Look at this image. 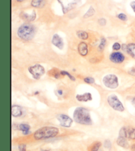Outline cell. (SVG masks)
<instances>
[{"instance_id":"cell-2","label":"cell","mask_w":135,"mask_h":151,"mask_svg":"<svg viewBox=\"0 0 135 151\" xmlns=\"http://www.w3.org/2000/svg\"><path fill=\"white\" fill-rule=\"evenodd\" d=\"M59 133L58 128L55 127H44L39 129L34 134V138L36 140L46 139L53 138L57 136Z\"/></svg>"},{"instance_id":"cell-37","label":"cell","mask_w":135,"mask_h":151,"mask_svg":"<svg viewBox=\"0 0 135 151\" xmlns=\"http://www.w3.org/2000/svg\"><path fill=\"white\" fill-rule=\"evenodd\" d=\"M45 151H47V150H45Z\"/></svg>"},{"instance_id":"cell-3","label":"cell","mask_w":135,"mask_h":151,"mask_svg":"<svg viewBox=\"0 0 135 151\" xmlns=\"http://www.w3.org/2000/svg\"><path fill=\"white\" fill-rule=\"evenodd\" d=\"M17 35L22 40L29 41L34 38L35 35V28L33 25L26 23L21 25L18 30Z\"/></svg>"},{"instance_id":"cell-29","label":"cell","mask_w":135,"mask_h":151,"mask_svg":"<svg viewBox=\"0 0 135 151\" xmlns=\"http://www.w3.org/2000/svg\"><path fill=\"white\" fill-rule=\"evenodd\" d=\"M19 151H26L27 150V146L24 144H21L19 146Z\"/></svg>"},{"instance_id":"cell-28","label":"cell","mask_w":135,"mask_h":151,"mask_svg":"<svg viewBox=\"0 0 135 151\" xmlns=\"http://www.w3.org/2000/svg\"><path fill=\"white\" fill-rule=\"evenodd\" d=\"M121 48V46L120 45L119 43L115 42L113 44V50H115V51H118V50H119Z\"/></svg>"},{"instance_id":"cell-18","label":"cell","mask_w":135,"mask_h":151,"mask_svg":"<svg viewBox=\"0 0 135 151\" xmlns=\"http://www.w3.org/2000/svg\"><path fill=\"white\" fill-rule=\"evenodd\" d=\"M126 138L135 140V129L126 127Z\"/></svg>"},{"instance_id":"cell-12","label":"cell","mask_w":135,"mask_h":151,"mask_svg":"<svg viewBox=\"0 0 135 151\" xmlns=\"http://www.w3.org/2000/svg\"><path fill=\"white\" fill-rule=\"evenodd\" d=\"M76 99L79 102H88L92 100L91 93H86L83 94H78L76 96Z\"/></svg>"},{"instance_id":"cell-11","label":"cell","mask_w":135,"mask_h":151,"mask_svg":"<svg viewBox=\"0 0 135 151\" xmlns=\"http://www.w3.org/2000/svg\"><path fill=\"white\" fill-rule=\"evenodd\" d=\"M13 128L17 130L22 131L24 135H27V134L30 133V125L28 124H16L13 125Z\"/></svg>"},{"instance_id":"cell-10","label":"cell","mask_w":135,"mask_h":151,"mask_svg":"<svg viewBox=\"0 0 135 151\" xmlns=\"http://www.w3.org/2000/svg\"><path fill=\"white\" fill-rule=\"evenodd\" d=\"M52 42L53 45H54L55 46H56L57 47H58L59 49L62 50L63 48L64 43H63V39L61 38L58 35L55 34V35H53V38H52Z\"/></svg>"},{"instance_id":"cell-19","label":"cell","mask_w":135,"mask_h":151,"mask_svg":"<svg viewBox=\"0 0 135 151\" xmlns=\"http://www.w3.org/2000/svg\"><path fill=\"white\" fill-rule=\"evenodd\" d=\"M36 13L34 12V13L31 15H28V14H23L22 17L23 18L24 20H27L28 21H34L36 19Z\"/></svg>"},{"instance_id":"cell-22","label":"cell","mask_w":135,"mask_h":151,"mask_svg":"<svg viewBox=\"0 0 135 151\" xmlns=\"http://www.w3.org/2000/svg\"><path fill=\"white\" fill-rule=\"evenodd\" d=\"M102 145V143L100 142H96L91 147L90 151H98Z\"/></svg>"},{"instance_id":"cell-14","label":"cell","mask_w":135,"mask_h":151,"mask_svg":"<svg viewBox=\"0 0 135 151\" xmlns=\"http://www.w3.org/2000/svg\"><path fill=\"white\" fill-rule=\"evenodd\" d=\"M22 114V108L21 106L13 105L11 107V114L13 117H20Z\"/></svg>"},{"instance_id":"cell-9","label":"cell","mask_w":135,"mask_h":151,"mask_svg":"<svg viewBox=\"0 0 135 151\" xmlns=\"http://www.w3.org/2000/svg\"><path fill=\"white\" fill-rule=\"evenodd\" d=\"M125 58V55L119 52L112 53L109 55V60L114 63H121L124 61Z\"/></svg>"},{"instance_id":"cell-31","label":"cell","mask_w":135,"mask_h":151,"mask_svg":"<svg viewBox=\"0 0 135 151\" xmlns=\"http://www.w3.org/2000/svg\"><path fill=\"white\" fill-rule=\"evenodd\" d=\"M98 23H99L100 25H101V26H105L106 24V20L103 18L100 19L99 20H98Z\"/></svg>"},{"instance_id":"cell-17","label":"cell","mask_w":135,"mask_h":151,"mask_svg":"<svg viewBox=\"0 0 135 151\" xmlns=\"http://www.w3.org/2000/svg\"><path fill=\"white\" fill-rule=\"evenodd\" d=\"M126 52H127L132 58L135 59V44L132 43L128 44Z\"/></svg>"},{"instance_id":"cell-20","label":"cell","mask_w":135,"mask_h":151,"mask_svg":"<svg viewBox=\"0 0 135 151\" xmlns=\"http://www.w3.org/2000/svg\"><path fill=\"white\" fill-rule=\"evenodd\" d=\"M77 35L78 37L80 39H82V40H86V39H88V33L85 31H83V30H79V31H77Z\"/></svg>"},{"instance_id":"cell-30","label":"cell","mask_w":135,"mask_h":151,"mask_svg":"<svg viewBox=\"0 0 135 151\" xmlns=\"http://www.w3.org/2000/svg\"><path fill=\"white\" fill-rule=\"evenodd\" d=\"M129 74H130L131 75H133V76L135 77V67H133L129 69L128 71Z\"/></svg>"},{"instance_id":"cell-6","label":"cell","mask_w":135,"mask_h":151,"mask_svg":"<svg viewBox=\"0 0 135 151\" xmlns=\"http://www.w3.org/2000/svg\"><path fill=\"white\" fill-rule=\"evenodd\" d=\"M62 7L63 12L65 14L77 6L80 0H57Z\"/></svg>"},{"instance_id":"cell-23","label":"cell","mask_w":135,"mask_h":151,"mask_svg":"<svg viewBox=\"0 0 135 151\" xmlns=\"http://www.w3.org/2000/svg\"><path fill=\"white\" fill-rule=\"evenodd\" d=\"M106 40L104 38H102L101 39V42H100V44L99 46V50L100 51H102L103 50L104 47H105L106 46Z\"/></svg>"},{"instance_id":"cell-36","label":"cell","mask_w":135,"mask_h":151,"mask_svg":"<svg viewBox=\"0 0 135 151\" xmlns=\"http://www.w3.org/2000/svg\"><path fill=\"white\" fill-rule=\"evenodd\" d=\"M24 0H17V1L18 2H22V1H23Z\"/></svg>"},{"instance_id":"cell-15","label":"cell","mask_w":135,"mask_h":151,"mask_svg":"<svg viewBox=\"0 0 135 151\" xmlns=\"http://www.w3.org/2000/svg\"><path fill=\"white\" fill-rule=\"evenodd\" d=\"M117 143L119 146L125 149H127L129 147V143L126 140V138L122 137H119L117 140Z\"/></svg>"},{"instance_id":"cell-21","label":"cell","mask_w":135,"mask_h":151,"mask_svg":"<svg viewBox=\"0 0 135 151\" xmlns=\"http://www.w3.org/2000/svg\"><path fill=\"white\" fill-rule=\"evenodd\" d=\"M94 14H95V10H94L93 7H91L89 8V9L88 11H87V12L86 13L85 15H84L83 17L85 18V19L88 18V17H90L93 16Z\"/></svg>"},{"instance_id":"cell-16","label":"cell","mask_w":135,"mask_h":151,"mask_svg":"<svg viewBox=\"0 0 135 151\" xmlns=\"http://www.w3.org/2000/svg\"><path fill=\"white\" fill-rule=\"evenodd\" d=\"M46 4V0H32L31 5L34 7L42 8Z\"/></svg>"},{"instance_id":"cell-35","label":"cell","mask_w":135,"mask_h":151,"mask_svg":"<svg viewBox=\"0 0 135 151\" xmlns=\"http://www.w3.org/2000/svg\"><path fill=\"white\" fill-rule=\"evenodd\" d=\"M58 93H59V94H62V91H58Z\"/></svg>"},{"instance_id":"cell-27","label":"cell","mask_w":135,"mask_h":151,"mask_svg":"<svg viewBox=\"0 0 135 151\" xmlns=\"http://www.w3.org/2000/svg\"><path fill=\"white\" fill-rule=\"evenodd\" d=\"M104 147L108 149H111V141H109V140H106L105 142H104Z\"/></svg>"},{"instance_id":"cell-25","label":"cell","mask_w":135,"mask_h":151,"mask_svg":"<svg viewBox=\"0 0 135 151\" xmlns=\"http://www.w3.org/2000/svg\"><path fill=\"white\" fill-rule=\"evenodd\" d=\"M61 75H67V76H68L69 77V79H71V80H72V81H75V78L73 77V76H72V75L70 74V73H69L68 72H67V71H61Z\"/></svg>"},{"instance_id":"cell-32","label":"cell","mask_w":135,"mask_h":151,"mask_svg":"<svg viewBox=\"0 0 135 151\" xmlns=\"http://www.w3.org/2000/svg\"><path fill=\"white\" fill-rule=\"evenodd\" d=\"M130 5H131V7L132 8V9H133V12L135 13V1L131 2Z\"/></svg>"},{"instance_id":"cell-1","label":"cell","mask_w":135,"mask_h":151,"mask_svg":"<svg viewBox=\"0 0 135 151\" xmlns=\"http://www.w3.org/2000/svg\"><path fill=\"white\" fill-rule=\"evenodd\" d=\"M75 122L77 124L90 125L92 124V121L89 111L84 108H77L73 113Z\"/></svg>"},{"instance_id":"cell-4","label":"cell","mask_w":135,"mask_h":151,"mask_svg":"<svg viewBox=\"0 0 135 151\" xmlns=\"http://www.w3.org/2000/svg\"><path fill=\"white\" fill-rule=\"evenodd\" d=\"M103 85L106 87L111 89H115L119 86V81L118 78L115 75H108L103 77Z\"/></svg>"},{"instance_id":"cell-5","label":"cell","mask_w":135,"mask_h":151,"mask_svg":"<svg viewBox=\"0 0 135 151\" xmlns=\"http://www.w3.org/2000/svg\"><path fill=\"white\" fill-rule=\"evenodd\" d=\"M108 102L109 105L113 109V110L119 111H123L125 110V108L123 106L122 102L120 101L117 96L114 94H111L108 98Z\"/></svg>"},{"instance_id":"cell-24","label":"cell","mask_w":135,"mask_h":151,"mask_svg":"<svg viewBox=\"0 0 135 151\" xmlns=\"http://www.w3.org/2000/svg\"><path fill=\"white\" fill-rule=\"evenodd\" d=\"M84 82L88 83V84H93L95 83V80L94 78H92V77H86L85 79H84Z\"/></svg>"},{"instance_id":"cell-34","label":"cell","mask_w":135,"mask_h":151,"mask_svg":"<svg viewBox=\"0 0 135 151\" xmlns=\"http://www.w3.org/2000/svg\"><path fill=\"white\" fill-rule=\"evenodd\" d=\"M131 149L132 151H135V144H133L131 147Z\"/></svg>"},{"instance_id":"cell-8","label":"cell","mask_w":135,"mask_h":151,"mask_svg":"<svg viewBox=\"0 0 135 151\" xmlns=\"http://www.w3.org/2000/svg\"><path fill=\"white\" fill-rule=\"evenodd\" d=\"M57 119L60 122V124L61 126L65 127H70L73 124V119L68 116L65 114H60L57 117Z\"/></svg>"},{"instance_id":"cell-7","label":"cell","mask_w":135,"mask_h":151,"mask_svg":"<svg viewBox=\"0 0 135 151\" xmlns=\"http://www.w3.org/2000/svg\"><path fill=\"white\" fill-rule=\"evenodd\" d=\"M29 71L35 79H40V77L45 73V69L41 65L36 64L33 66H30L29 68Z\"/></svg>"},{"instance_id":"cell-13","label":"cell","mask_w":135,"mask_h":151,"mask_svg":"<svg viewBox=\"0 0 135 151\" xmlns=\"http://www.w3.org/2000/svg\"><path fill=\"white\" fill-rule=\"evenodd\" d=\"M78 53L83 56H85L88 54V46L84 42H80L78 46Z\"/></svg>"},{"instance_id":"cell-33","label":"cell","mask_w":135,"mask_h":151,"mask_svg":"<svg viewBox=\"0 0 135 151\" xmlns=\"http://www.w3.org/2000/svg\"><path fill=\"white\" fill-rule=\"evenodd\" d=\"M132 104H133V106L135 108V96L132 99Z\"/></svg>"},{"instance_id":"cell-26","label":"cell","mask_w":135,"mask_h":151,"mask_svg":"<svg viewBox=\"0 0 135 151\" xmlns=\"http://www.w3.org/2000/svg\"><path fill=\"white\" fill-rule=\"evenodd\" d=\"M118 18H119L120 20H121L123 21H125L127 20V17L124 13H120L118 15Z\"/></svg>"}]
</instances>
